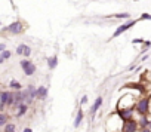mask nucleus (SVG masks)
<instances>
[{
    "mask_svg": "<svg viewBox=\"0 0 151 132\" xmlns=\"http://www.w3.org/2000/svg\"><path fill=\"white\" fill-rule=\"evenodd\" d=\"M150 107H151V95L141 97L135 102V113L138 116H147L150 114Z\"/></svg>",
    "mask_w": 151,
    "mask_h": 132,
    "instance_id": "1",
    "label": "nucleus"
},
{
    "mask_svg": "<svg viewBox=\"0 0 151 132\" xmlns=\"http://www.w3.org/2000/svg\"><path fill=\"white\" fill-rule=\"evenodd\" d=\"M27 30V24L24 22V21H14L12 24H9L8 27H5L3 28V31L8 34V36H19V34H22L24 31Z\"/></svg>",
    "mask_w": 151,
    "mask_h": 132,
    "instance_id": "2",
    "label": "nucleus"
},
{
    "mask_svg": "<svg viewBox=\"0 0 151 132\" xmlns=\"http://www.w3.org/2000/svg\"><path fill=\"white\" fill-rule=\"evenodd\" d=\"M22 100H24V104L27 105H31L36 101V86L34 85H28L22 88Z\"/></svg>",
    "mask_w": 151,
    "mask_h": 132,
    "instance_id": "3",
    "label": "nucleus"
},
{
    "mask_svg": "<svg viewBox=\"0 0 151 132\" xmlns=\"http://www.w3.org/2000/svg\"><path fill=\"white\" fill-rule=\"evenodd\" d=\"M19 65H21V69H22V71H24L25 76H33V74L36 73V70H37L36 64H34L33 61H30V59H25V58L21 59Z\"/></svg>",
    "mask_w": 151,
    "mask_h": 132,
    "instance_id": "4",
    "label": "nucleus"
},
{
    "mask_svg": "<svg viewBox=\"0 0 151 132\" xmlns=\"http://www.w3.org/2000/svg\"><path fill=\"white\" fill-rule=\"evenodd\" d=\"M136 22H138V19H129L127 22H124V24H122V25H119L116 30H114V33H113V36H111V39H116V37H119L120 34H123L124 31H127V30H130L132 27H135L136 25Z\"/></svg>",
    "mask_w": 151,
    "mask_h": 132,
    "instance_id": "5",
    "label": "nucleus"
},
{
    "mask_svg": "<svg viewBox=\"0 0 151 132\" xmlns=\"http://www.w3.org/2000/svg\"><path fill=\"white\" fill-rule=\"evenodd\" d=\"M123 122L126 120H130V119H135V108H123V110H116L114 111Z\"/></svg>",
    "mask_w": 151,
    "mask_h": 132,
    "instance_id": "6",
    "label": "nucleus"
},
{
    "mask_svg": "<svg viewBox=\"0 0 151 132\" xmlns=\"http://www.w3.org/2000/svg\"><path fill=\"white\" fill-rule=\"evenodd\" d=\"M31 52H33V49H31L28 45H25V43H19V45L17 46V50H15L17 55H21V56H24L25 59H28V56L31 55Z\"/></svg>",
    "mask_w": 151,
    "mask_h": 132,
    "instance_id": "7",
    "label": "nucleus"
},
{
    "mask_svg": "<svg viewBox=\"0 0 151 132\" xmlns=\"http://www.w3.org/2000/svg\"><path fill=\"white\" fill-rule=\"evenodd\" d=\"M136 131H139V128H138V123H136L135 119H130V120L123 122L122 132H136Z\"/></svg>",
    "mask_w": 151,
    "mask_h": 132,
    "instance_id": "8",
    "label": "nucleus"
},
{
    "mask_svg": "<svg viewBox=\"0 0 151 132\" xmlns=\"http://www.w3.org/2000/svg\"><path fill=\"white\" fill-rule=\"evenodd\" d=\"M47 88L46 86H37L36 88V100H39V101H45L46 98H47Z\"/></svg>",
    "mask_w": 151,
    "mask_h": 132,
    "instance_id": "9",
    "label": "nucleus"
},
{
    "mask_svg": "<svg viewBox=\"0 0 151 132\" xmlns=\"http://www.w3.org/2000/svg\"><path fill=\"white\" fill-rule=\"evenodd\" d=\"M9 89H5V91H0V111H5L6 108V102H8V97H9Z\"/></svg>",
    "mask_w": 151,
    "mask_h": 132,
    "instance_id": "10",
    "label": "nucleus"
},
{
    "mask_svg": "<svg viewBox=\"0 0 151 132\" xmlns=\"http://www.w3.org/2000/svg\"><path fill=\"white\" fill-rule=\"evenodd\" d=\"M102 102H104V98H102V97H98V98L95 100V102H93L92 107H91V117H95V114H96L98 110L101 108Z\"/></svg>",
    "mask_w": 151,
    "mask_h": 132,
    "instance_id": "11",
    "label": "nucleus"
},
{
    "mask_svg": "<svg viewBox=\"0 0 151 132\" xmlns=\"http://www.w3.org/2000/svg\"><path fill=\"white\" fill-rule=\"evenodd\" d=\"M83 119H85V111H83L82 108H79V110H77V114H76V119H74V123H73L76 129L80 128V125H82Z\"/></svg>",
    "mask_w": 151,
    "mask_h": 132,
    "instance_id": "12",
    "label": "nucleus"
},
{
    "mask_svg": "<svg viewBox=\"0 0 151 132\" xmlns=\"http://www.w3.org/2000/svg\"><path fill=\"white\" fill-rule=\"evenodd\" d=\"M46 62H47L49 70H55V69H56V65H58V55H52V56H49V58L46 59Z\"/></svg>",
    "mask_w": 151,
    "mask_h": 132,
    "instance_id": "13",
    "label": "nucleus"
},
{
    "mask_svg": "<svg viewBox=\"0 0 151 132\" xmlns=\"http://www.w3.org/2000/svg\"><path fill=\"white\" fill-rule=\"evenodd\" d=\"M28 107L30 105H27V104H21L18 108H17V113H15V116L19 119V117H24L25 114H27V111H28Z\"/></svg>",
    "mask_w": 151,
    "mask_h": 132,
    "instance_id": "14",
    "label": "nucleus"
},
{
    "mask_svg": "<svg viewBox=\"0 0 151 132\" xmlns=\"http://www.w3.org/2000/svg\"><path fill=\"white\" fill-rule=\"evenodd\" d=\"M9 91H14V92H17V91H22V85L18 82V80H11L9 82Z\"/></svg>",
    "mask_w": 151,
    "mask_h": 132,
    "instance_id": "15",
    "label": "nucleus"
},
{
    "mask_svg": "<svg viewBox=\"0 0 151 132\" xmlns=\"http://www.w3.org/2000/svg\"><path fill=\"white\" fill-rule=\"evenodd\" d=\"M8 122H9V114H8V113H2V111H0V129H2Z\"/></svg>",
    "mask_w": 151,
    "mask_h": 132,
    "instance_id": "16",
    "label": "nucleus"
},
{
    "mask_svg": "<svg viewBox=\"0 0 151 132\" xmlns=\"http://www.w3.org/2000/svg\"><path fill=\"white\" fill-rule=\"evenodd\" d=\"M111 17L116 18V19H130V14L129 12H122V14H116V15H111Z\"/></svg>",
    "mask_w": 151,
    "mask_h": 132,
    "instance_id": "17",
    "label": "nucleus"
},
{
    "mask_svg": "<svg viewBox=\"0 0 151 132\" xmlns=\"http://www.w3.org/2000/svg\"><path fill=\"white\" fill-rule=\"evenodd\" d=\"M14 131H17V125L12 123V122H8L3 126V132H14Z\"/></svg>",
    "mask_w": 151,
    "mask_h": 132,
    "instance_id": "18",
    "label": "nucleus"
},
{
    "mask_svg": "<svg viewBox=\"0 0 151 132\" xmlns=\"http://www.w3.org/2000/svg\"><path fill=\"white\" fill-rule=\"evenodd\" d=\"M12 56V52L9 50V49H6V50H3L2 53H0V59H3V61H6V59H9Z\"/></svg>",
    "mask_w": 151,
    "mask_h": 132,
    "instance_id": "19",
    "label": "nucleus"
},
{
    "mask_svg": "<svg viewBox=\"0 0 151 132\" xmlns=\"http://www.w3.org/2000/svg\"><path fill=\"white\" fill-rule=\"evenodd\" d=\"M14 105V92L11 91L9 92V97H8V102H6V108H12Z\"/></svg>",
    "mask_w": 151,
    "mask_h": 132,
    "instance_id": "20",
    "label": "nucleus"
},
{
    "mask_svg": "<svg viewBox=\"0 0 151 132\" xmlns=\"http://www.w3.org/2000/svg\"><path fill=\"white\" fill-rule=\"evenodd\" d=\"M151 46V42L150 40H144V43H142V50H141V53H144V52H147V49Z\"/></svg>",
    "mask_w": 151,
    "mask_h": 132,
    "instance_id": "21",
    "label": "nucleus"
},
{
    "mask_svg": "<svg viewBox=\"0 0 151 132\" xmlns=\"http://www.w3.org/2000/svg\"><path fill=\"white\" fill-rule=\"evenodd\" d=\"M144 19L151 21V14H147V12H145V14H142V15H141V18H139L138 21H144Z\"/></svg>",
    "mask_w": 151,
    "mask_h": 132,
    "instance_id": "22",
    "label": "nucleus"
},
{
    "mask_svg": "<svg viewBox=\"0 0 151 132\" xmlns=\"http://www.w3.org/2000/svg\"><path fill=\"white\" fill-rule=\"evenodd\" d=\"M132 43H133V45H142V43H144V39H139V37H138V39H133Z\"/></svg>",
    "mask_w": 151,
    "mask_h": 132,
    "instance_id": "23",
    "label": "nucleus"
},
{
    "mask_svg": "<svg viewBox=\"0 0 151 132\" xmlns=\"http://www.w3.org/2000/svg\"><path fill=\"white\" fill-rule=\"evenodd\" d=\"M85 104H88V95H83L80 98V105H85Z\"/></svg>",
    "mask_w": 151,
    "mask_h": 132,
    "instance_id": "24",
    "label": "nucleus"
},
{
    "mask_svg": "<svg viewBox=\"0 0 151 132\" xmlns=\"http://www.w3.org/2000/svg\"><path fill=\"white\" fill-rule=\"evenodd\" d=\"M3 50H6V43H0V53Z\"/></svg>",
    "mask_w": 151,
    "mask_h": 132,
    "instance_id": "25",
    "label": "nucleus"
},
{
    "mask_svg": "<svg viewBox=\"0 0 151 132\" xmlns=\"http://www.w3.org/2000/svg\"><path fill=\"white\" fill-rule=\"evenodd\" d=\"M22 132H33V129H31V128H24Z\"/></svg>",
    "mask_w": 151,
    "mask_h": 132,
    "instance_id": "26",
    "label": "nucleus"
},
{
    "mask_svg": "<svg viewBox=\"0 0 151 132\" xmlns=\"http://www.w3.org/2000/svg\"><path fill=\"white\" fill-rule=\"evenodd\" d=\"M139 132H151L148 128H144V129H139Z\"/></svg>",
    "mask_w": 151,
    "mask_h": 132,
    "instance_id": "27",
    "label": "nucleus"
},
{
    "mask_svg": "<svg viewBox=\"0 0 151 132\" xmlns=\"http://www.w3.org/2000/svg\"><path fill=\"white\" fill-rule=\"evenodd\" d=\"M147 59H148V55H144V56L141 58V61H142V62H144V61H147Z\"/></svg>",
    "mask_w": 151,
    "mask_h": 132,
    "instance_id": "28",
    "label": "nucleus"
},
{
    "mask_svg": "<svg viewBox=\"0 0 151 132\" xmlns=\"http://www.w3.org/2000/svg\"><path fill=\"white\" fill-rule=\"evenodd\" d=\"M133 2H139V0H133Z\"/></svg>",
    "mask_w": 151,
    "mask_h": 132,
    "instance_id": "29",
    "label": "nucleus"
},
{
    "mask_svg": "<svg viewBox=\"0 0 151 132\" xmlns=\"http://www.w3.org/2000/svg\"><path fill=\"white\" fill-rule=\"evenodd\" d=\"M0 27H2V22H0Z\"/></svg>",
    "mask_w": 151,
    "mask_h": 132,
    "instance_id": "30",
    "label": "nucleus"
},
{
    "mask_svg": "<svg viewBox=\"0 0 151 132\" xmlns=\"http://www.w3.org/2000/svg\"><path fill=\"white\" fill-rule=\"evenodd\" d=\"M14 132H17V131H14Z\"/></svg>",
    "mask_w": 151,
    "mask_h": 132,
    "instance_id": "31",
    "label": "nucleus"
}]
</instances>
